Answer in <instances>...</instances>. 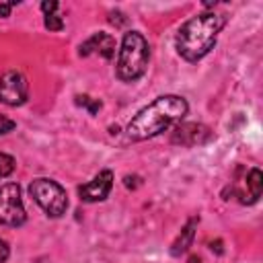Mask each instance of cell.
Listing matches in <instances>:
<instances>
[{
	"instance_id": "obj_1",
	"label": "cell",
	"mask_w": 263,
	"mask_h": 263,
	"mask_svg": "<svg viewBox=\"0 0 263 263\" xmlns=\"http://www.w3.org/2000/svg\"><path fill=\"white\" fill-rule=\"evenodd\" d=\"M187 111H189V105L183 97L162 95L132 117V121L127 123V129H125L127 138L134 142L150 140V138L162 134L164 129H168L171 125L179 123L187 115Z\"/></svg>"
},
{
	"instance_id": "obj_2",
	"label": "cell",
	"mask_w": 263,
	"mask_h": 263,
	"mask_svg": "<svg viewBox=\"0 0 263 263\" xmlns=\"http://www.w3.org/2000/svg\"><path fill=\"white\" fill-rule=\"evenodd\" d=\"M224 25H226V14L201 12L197 16H191L177 31L175 37L177 53L185 62H199L214 49Z\"/></svg>"
},
{
	"instance_id": "obj_3",
	"label": "cell",
	"mask_w": 263,
	"mask_h": 263,
	"mask_svg": "<svg viewBox=\"0 0 263 263\" xmlns=\"http://www.w3.org/2000/svg\"><path fill=\"white\" fill-rule=\"evenodd\" d=\"M150 62V45L146 37L138 31H127L121 39L119 53H117V68L115 74L123 82H136L148 70Z\"/></svg>"
},
{
	"instance_id": "obj_4",
	"label": "cell",
	"mask_w": 263,
	"mask_h": 263,
	"mask_svg": "<svg viewBox=\"0 0 263 263\" xmlns=\"http://www.w3.org/2000/svg\"><path fill=\"white\" fill-rule=\"evenodd\" d=\"M29 195L33 201L49 216V218H62L68 210V195L66 189L47 177H39L29 185Z\"/></svg>"
},
{
	"instance_id": "obj_5",
	"label": "cell",
	"mask_w": 263,
	"mask_h": 263,
	"mask_svg": "<svg viewBox=\"0 0 263 263\" xmlns=\"http://www.w3.org/2000/svg\"><path fill=\"white\" fill-rule=\"evenodd\" d=\"M27 222V212L21 197V187L16 183H6L0 187V226H23Z\"/></svg>"
},
{
	"instance_id": "obj_6",
	"label": "cell",
	"mask_w": 263,
	"mask_h": 263,
	"mask_svg": "<svg viewBox=\"0 0 263 263\" xmlns=\"http://www.w3.org/2000/svg\"><path fill=\"white\" fill-rule=\"evenodd\" d=\"M27 95H29V84L21 72L10 70L0 76V101L4 105L18 107L27 101Z\"/></svg>"
},
{
	"instance_id": "obj_7",
	"label": "cell",
	"mask_w": 263,
	"mask_h": 263,
	"mask_svg": "<svg viewBox=\"0 0 263 263\" xmlns=\"http://www.w3.org/2000/svg\"><path fill=\"white\" fill-rule=\"evenodd\" d=\"M111 189H113V173H111L109 168H105V171H101L92 181L80 185V187H78V195H80L82 201L95 203V201L107 199L109 193H111Z\"/></svg>"
},
{
	"instance_id": "obj_8",
	"label": "cell",
	"mask_w": 263,
	"mask_h": 263,
	"mask_svg": "<svg viewBox=\"0 0 263 263\" xmlns=\"http://www.w3.org/2000/svg\"><path fill=\"white\" fill-rule=\"evenodd\" d=\"M78 53L82 58H86L90 53H99L103 60H113V55H115V37L105 33V31L92 33L84 43H80Z\"/></svg>"
},
{
	"instance_id": "obj_9",
	"label": "cell",
	"mask_w": 263,
	"mask_h": 263,
	"mask_svg": "<svg viewBox=\"0 0 263 263\" xmlns=\"http://www.w3.org/2000/svg\"><path fill=\"white\" fill-rule=\"evenodd\" d=\"M212 138L210 129L201 123H181L175 134H173V142L181 144V146H197V144H205Z\"/></svg>"
},
{
	"instance_id": "obj_10",
	"label": "cell",
	"mask_w": 263,
	"mask_h": 263,
	"mask_svg": "<svg viewBox=\"0 0 263 263\" xmlns=\"http://www.w3.org/2000/svg\"><path fill=\"white\" fill-rule=\"evenodd\" d=\"M261 189H263V175L261 171L255 166L249 171L247 179H245V191L238 193V199L240 203H255L259 197H261Z\"/></svg>"
},
{
	"instance_id": "obj_11",
	"label": "cell",
	"mask_w": 263,
	"mask_h": 263,
	"mask_svg": "<svg viewBox=\"0 0 263 263\" xmlns=\"http://www.w3.org/2000/svg\"><path fill=\"white\" fill-rule=\"evenodd\" d=\"M197 222H199V218H191V220L183 226V230L179 232V236L175 238V242H173V247H171V255H173V257H181V255L191 247L193 236H195Z\"/></svg>"
},
{
	"instance_id": "obj_12",
	"label": "cell",
	"mask_w": 263,
	"mask_h": 263,
	"mask_svg": "<svg viewBox=\"0 0 263 263\" xmlns=\"http://www.w3.org/2000/svg\"><path fill=\"white\" fill-rule=\"evenodd\" d=\"M76 105L86 107V111H88L90 115H97L99 109H101V101H99V99H90L88 95H78V97H76Z\"/></svg>"
},
{
	"instance_id": "obj_13",
	"label": "cell",
	"mask_w": 263,
	"mask_h": 263,
	"mask_svg": "<svg viewBox=\"0 0 263 263\" xmlns=\"http://www.w3.org/2000/svg\"><path fill=\"white\" fill-rule=\"evenodd\" d=\"M14 166H16L14 158L10 154H6V152H0V179L8 177L14 171Z\"/></svg>"
},
{
	"instance_id": "obj_14",
	"label": "cell",
	"mask_w": 263,
	"mask_h": 263,
	"mask_svg": "<svg viewBox=\"0 0 263 263\" xmlns=\"http://www.w3.org/2000/svg\"><path fill=\"white\" fill-rule=\"evenodd\" d=\"M43 25H45V29H49V31H62V29H64V21H62V16H60L58 12L45 14Z\"/></svg>"
},
{
	"instance_id": "obj_15",
	"label": "cell",
	"mask_w": 263,
	"mask_h": 263,
	"mask_svg": "<svg viewBox=\"0 0 263 263\" xmlns=\"http://www.w3.org/2000/svg\"><path fill=\"white\" fill-rule=\"evenodd\" d=\"M16 127V123L12 121V119H8V117H4L2 113H0V136H4V134H8V132H12Z\"/></svg>"
},
{
	"instance_id": "obj_16",
	"label": "cell",
	"mask_w": 263,
	"mask_h": 263,
	"mask_svg": "<svg viewBox=\"0 0 263 263\" xmlns=\"http://www.w3.org/2000/svg\"><path fill=\"white\" fill-rule=\"evenodd\" d=\"M58 6H60V4H58L55 0H43V2H41V10H43L45 14H53V12L58 10Z\"/></svg>"
},
{
	"instance_id": "obj_17",
	"label": "cell",
	"mask_w": 263,
	"mask_h": 263,
	"mask_svg": "<svg viewBox=\"0 0 263 263\" xmlns=\"http://www.w3.org/2000/svg\"><path fill=\"white\" fill-rule=\"evenodd\" d=\"M8 255H10V247L4 238H0V263H4L8 259Z\"/></svg>"
},
{
	"instance_id": "obj_18",
	"label": "cell",
	"mask_w": 263,
	"mask_h": 263,
	"mask_svg": "<svg viewBox=\"0 0 263 263\" xmlns=\"http://www.w3.org/2000/svg\"><path fill=\"white\" fill-rule=\"evenodd\" d=\"M18 4V2H8V4H0V16H8L10 14V8Z\"/></svg>"
},
{
	"instance_id": "obj_19",
	"label": "cell",
	"mask_w": 263,
	"mask_h": 263,
	"mask_svg": "<svg viewBox=\"0 0 263 263\" xmlns=\"http://www.w3.org/2000/svg\"><path fill=\"white\" fill-rule=\"evenodd\" d=\"M210 249H212V251H216L218 255H222V253H224V249H222V240H216V242H210Z\"/></svg>"
},
{
	"instance_id": "obj_20",
	"label": "cell",
	"mask_w": 263,
	"mask_h": 263,
	"mask_svg": "<svg viewBox=\"0 0 263 263\" xmlns=\"http://www.w3.org/2000/svg\"><path fill=\"white\" fill-rule=\"evenodd\" d=\"M189 263H201V259H199V257H195V255H193V257H189Z\"/></svg>"
}]
</instances>
